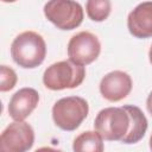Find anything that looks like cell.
Segmentation results:
<instances>
[{"label": "cell", "instance_id": "obj_2", "mask_svg": "<svg viewBox=\"0 0 152 152\" xmlns=\"http://www.w3.org/2000/svg\"><path fill=\"white\" fill-rule=\"evenodd\" d=\"M11 56L15 64L24 69L39 66L46 56V43L34 31L19 33L11 44Z\"/></svg>", "mask_w": 152, "mask_h": 152}, {"label": "cell", "instance_id": "obj_1", "mask_svg": "<svg viewBox=\"0 0 152 152\" xmlns=\"http://www.w3.org/2000/svg\"><path fill=\"white\" fill-rule=\"evenodd\" d=\"M147 119L142 110L132 104L122 107H107L101 109L95 120V131L108 141L135 144L147 131Z\"/></svg>", "mask_w": 152, "mask_h": 152}, {"label": "cell", "instance_id": "obj_10", "mask_svg": "<svg viewBox=\"0 0 152 152\" xmlns=\"http://www.w3.org/2000/svg\"><path fill=\"white\" fill-rule=\"evenodd\" d=\"M129 33L139 39L152 37V1H144L137 5L127 17Z\"/></svg>", "mask_w": 152, "mask_h": 152}, {"label": "cell", "instance_id": "obj_6", "mask_svg": "<svg viewBox=\"0 0 152 152\" xmlns=\"http://www.w3.org/2000/svg\"><path fill=\"white\" fill-rule=\"evenodd\" d=\"M101 52V43L94 33L81 31L74 34L68 43V57L72 63L84 66L97 59Z\"/></svg>", "mask_w": 152, "mask_h": 152}, {"label": "cell", "instance_id": "obj_15", "mask_svg": "<svg viewBox=\"0 0 152 152\" xmlns=\"http://www.w3.org/2000/svg\"><path fill=\"white\" fill-rule=\"evenodd\" d=\"M146 108L148 110V113L152 115V91L148 94L147 96V100H146Z\"/></svg>", "mask_w": 152, "mask_h": 152}, {"label": "cell", "instance_id": "obj_7", "mask_svg": "<svg viewBox=\"0 0 152 152\" xmlns=\"http://www.w3.org/2000/svg\"><path fill=\"white\" fill-rule=\"evenodd\" d=\"M33 144V128L25 121L10 124L0 135V152H27Z\"/></svg>", "mask_w": 152, "mask_h": 152}, {"label": "cell", "instance_id": "obj_9", "mask_svg": "<svg viewBox=\"0 0 152 152\" xmlns=\"http://www.w3.org/2000/svg\"><path fill=\"white\" fill-rule=\"evenodd\" d=\"M39 94L36 89L25 87L15 91L8 102V114L14 121H24L36 109Z\"/></svg>", "mask_w": 152, "mask_h": 152}, {"label": "cell", "instance_id": "obj_12", "mask_svg": "<svg viewBox=\"0 0 152 152\" xmlns=\"http://www.w3.org/2000/svg\"><path fill=\"white\" fill-rule=\"evenodd\" d=\"M112 10V4L109 0H88L86 2V11L93 21L106 20Z\"/></svg>", "mask_w": 152, "mask_h": 152}, {"label": "cell", "instance_id": "obj_5", "mask_svg": "<svg viewBox=\"0 0 152 152\" xmlns=\"http://www.w3.org/2000/svg\"><path fill=\"white\" fill-rule=\"evenodd\" d=\"M44 15L59 30H74L83 21L82 6L71 0H51L44 5Z\"/></svg>", "mask_w": 152, "mask_h": 152}, {"label": "cell", "instance_id": "obj_17", "mask_svg": "<svg viewBox=\"0 0 152 152\" xmlns=\"http://www.w3.org/2000/svg\"><path fill=\"white\" fill-rule=\"evenodd\" d=\"M148 144H150V150H151V152H152V134H151V137H150V141H148Z\"/></svg>", "mask_w": 152, "mask_h": 152}, {"label": "cell", "instance_id": "obj_4", "mask_svg": "<svg viewBox=\"0 0 152 152\" xmlns=\"http://www.w3.org/2000/svg\"><path fill=\"white\" fill-rule=\"evenodd\" d=\"M84 77V66L77 65L71 61H59L46 68L43 74V83L50 90L72 89L78 87Z\"/></svg>", "mask_w": 152, "mask_h": 152}, {"label": "cell", "instance_id": "obj_16", "mask_svg": "<svg viewBox=\"0 0 152 152\" xmlns=\"http://www.w3.org/2000/svg\"><path fill=\"white\" fill-rule=\"evenodd\" d=\"M148 59H150V63L152 64V45H151L150 51H148Z\"/></svg>", "mask_w": 152, "mask_h": 152}, {"label": "cell", "instance_id": "obj_14", "mask_svg": "<svg viewBox=\"0 0 152 152\" xmlns=\"http://www.w3.org/2000/svg\"><path fill=\"white\" fill-rule=\"evenodd\" d=\"M34 152H63L62 150L58 148H53V147H49V146H44V147H39L37 148Z\"/></svg>", "mask_w": 152, "mask_h": 152}, {"label": "cell", "instance_id": "obj_13", "mask_svg": "<svg viewBox=\"0 0 152 152\" xmlns=\"http://www.w3.org/2000/svg\"><path fill=\"white\" fill-rule=\"evenodd\" d=\"M17 74L12 68L7 65L0 66V91L4 93L13 89L17 84Z\"/></svg>", "mask_w": 152, "mask_h": 152}, {"label": "cell", "instance_id": "obj_11", "mask_svg": "<svg viewBox=\"0 0 152 152\" xmlns=\"http://www.w3.org/2000/svg\"><path fill=\"white\" fill-rule=\"evenodd\" d=\"M103 139L96 131L82 132L72 142L74 152H103Z\"/></svg>", "mask_w": 152, "mask_h": 152}, {"label": "cell", "instance_id": "obj_3", "mask_svg": "<svg viewBox=\"0 0 152 152\" xmlns=\"http://www.w3.org/2000/svg\"><path fill=\"white\" fill-rule=\"evenodd\" d=\"M89 113L88 102L81 96H66L55 102L52 119L57 127L63 131H75Z\"/></svg>", "mask_w": 152, "mask_h": 152}, {"label": "cell", "instance_id": "obj_8", "mask_svg": "<svg viewBox=\"0 0 152 152\" xmlns=\"http://www.w3.org/2000/svg\"><path fill=\"white\" fill-rule=\"evenodd\" d=\"M133 82L131 76L121 70H114L106 74L100 82V93L101 95L110 101L118 102L125 99L132 90Z\"/></svg>", "mask_w": 152, "mask_h": 152}]
</instances>
